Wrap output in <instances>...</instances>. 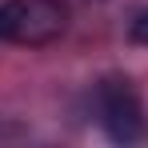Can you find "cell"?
<instances>
[{"label":"cell","instance_id":"cell-1","mask_svg":"<svg viewBox=\"0 0 148 148\" xmlns=\"http://www.w3.org/2000/svg\"><path fill=\"white\" fill-rule=\"evenodd\" d=\"M68 28L64 0H0V40L40 48Z\"/></svg>","mask_w":148,"mask_h":148},{"label":"cell","instance_id":"cell-2","mask_svg":"<svg viewBox=\"0 0 148 148\" xmlns=\"http://www.w3.org/2000/svg\"><path fill=\"white\" fill-rule=\"evenodd\" d=\"M96 108H100V128L108 132L112 144H136L148 128L144 100L128 76H108L96 88Z\"/></svg>","mask_w":148,"mask_h":148},{"label":"cell","instance_id":"cell-3","mask_svg":"<svg viewBox=\"0 0 148 148\" xmlns=\"http://www.w3.org/2000/svg\"><path fill=\"white\" fill-rule=\"evenodd\" d=\"M128 40H132V44H148V8H140V12L132 16V24H128Z\"/></svg>","mask_w":148,"mask_h":148}]
</instances>
